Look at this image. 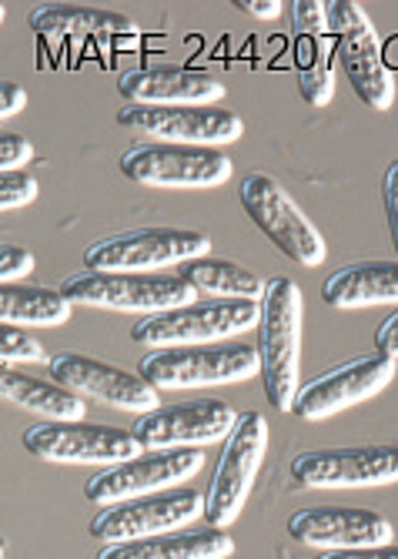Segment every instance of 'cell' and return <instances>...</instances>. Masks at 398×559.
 Returning <instances> with one entry per match:
<instances>
[{"label": "cell", "instance_id": "cell-8", "mask_svg": "<svg viewBox=\"0 0 398 559\" xmlns=\"http://www.w3.org/2000/svg\"><path fill=\"white\" fill-rule=\"evenodd\" d=\"M61 292L71 301L94 305V309L141 312L144 319L197 301V288L188 285L181 275H118V272H91V269L68 275Z\"/></svg>", "mask_w": 398, "mask_h": 559}, {"label": "cell", "instance_id": "cell-19", "mask_svg": "<svg viewBox=\"0 0 398 559\" xmlns=\"http://www.w3.org/2000/svg\"><path fill=\"white\" fill-rule=\"evenodd\" d=\"M291 8V55L298 74V94L312 108H325L335 97V34L328 24V4L322 0H294Z\"/></svg>", "mask_w": 398, "mask_h": 559}, {"label": "cell", "instance_id": "cell-5", "mask_svg": "<svg viewBox=\"0 0 398 559\" xmlns=\"http://www.w3.org/2000/svg\"><path fill=\"white\" fill-rule=\"evenodd\" d=\"M268 452V419L255 409L238 416L234 432L225 439L221 460L212 473L208 492H205V523L212 530H228L252 496V486L262 473Z\"/></svg>", "mask_w": 398, "mask_h": 559}, {"label": "cell", "instance_id": "cell-3", "mask_svg": "<svg viewBox=\"0 0 398 559\" xmlns=\"http://www.w3.org/2000/svg\"><path fill=\"white\" fill-rule=\"evenodd\" d=\"M137 376L155 389H197V385H238L262 376L258 348L248 342H215L158 348L141 355Z\"/></svg>", "mask_w": 398, "mask_h": 559}, {"label": "cell", "instance_id": "cell-22", "mask_svg": "<svg viewBox=\"0 0 398 559\" xmlns=\"http://www.w3.org/2000/svg\"><path fill=\"white\" fill-rule=\"evenodd\" d=\"M234 552V539L225 530H181L141 543L101 546L94 559H228Z\"/></svg>", "mask_w": 398, "mask_h": 559}, {"label": "cell", "instance_id": "cell-32", "mask_svg": "<svg viewBox=\"0 0 398 559\" xmlns=\"http://www.w3.org/2000/svg\"><path fill=\"white\" fill-rule=\"evenodd\" d=\"M27 108V91L14 81L0 84V118H14Z\"/></svg>", "mask_w": 398, "mask_h": 559}, {"label": "cell", "instance_id": "cell-9", "mask_svg": "<svg viewBox=\"0 0 398 559\" xmlns=\"http://www.w3.org/2000/svg\"><path fill=\"white\" fill-rule=\"evenodd\" d=\"M124 178L144 185V188H178V191H197V188H218L231 178L234 165L218 147H191V144H161L144 141L134 144L121 155Z\"/></svg>", "mask_w": 398, "mask_h": 559}, {"label": "cell", "instance_id": "cell-13", "mask_svg": "<svg viewBox=\"0 0 398 559\" xmlns=\"http://www.w3.org/2000/svg\"><path fill=\"white\" fill-rule=\"evenodd\" d=\"M118 124L161 144H191V147H221V144L241 141L244 134V121L221 105H208V108L202 105H174V108L124 105L118 111Z\"/></svg>", "mask_w": 398, "mask_h": 559}, {"label": "cell", "instance_id": "cell-17", "mask_svg": "<svg viewBox=\"0 0 398 559\" xmlns=\"http://www.w3.org/2000/svg\"><path fill=\"white\" fill-rule=\"evenodd\" d=\"M47 372H51V382L77 392L81 399L105 402L111 409L141 413V416L161 409V395L155 385H147L141 376H131L108 362H97L91 355L58 352L51 355V362H47Z\"/></svg>", "mask_w": 398, "mask_h": 559}, {"label": "cell", "instance_id": "cell-6", "mask_svg": "<svg viewBox=\"0 0 398 559\" xmlns=\"http://www.w3.org/2000/svg\"><path fill=\"white\" fill-rule=\"evenodd\" d=\"M241 209L248 212L268 241L281 251L285 259L305 265V269H318L328 255V245L322 238V231L309 222V215L291 201V194L265 171H252L241 181Z\"/></svg>", "mask_w": 398, "mask_h": 559}, {"label": "cell", "instance_id": "cell-20", "mask_svg": "<svg viewBox=\"0 0 398 559\" xmlns=\"http://www.w3.org/2000/svg\"><path fill=\"white\" fill-rule=\"evenodd\" d=\"M118 94L128 105H155V108H174V105H218L228 94L225 81L212 71L197 68H171V64H152L134 68L118 78Z\"/></svg>", "mask_w": 398, "mask_h": 559}, {"label": "cell", "instance_id": "cell-26", "mask_svg": "<svg viewBox=\"0 0 398 559\" xmlns=\"http://www.w3.org/2000/svg\"><path fill=\"white\" fill-rule=\"evenodd\" d=\"M178 275L212 298H238V301H258L262 305L265 288H268V282L262 275L248 272L234 262H225V259H194V262L181 265Z\"/></svg>", "mask_w": 398, "mask_h": 559}, {"label": "cell", "instance_id": "cell-34", "mask_svg": "<svg viewBox=\"0 0 398 559\" xmlns=\"http://www.w3.org/2000/svg\"><path fill=\"white\" fill-rule=\"evenodd\" d=\"M318 559H398V546H372V549H348V552H322Z\"/></svg>", "mask_w": 398, "mask_h": 559}, {"label": "cell", "instance_id": "cell-25", "mask_svg": "<svg viewBox=\"0 0 398 559\" xmlns=\"http://www.w3.org/2000/svg\"><path fill=\"white\" fill-rule=\"evenodd\" d=\"M27 24L44 37H111V34H137V24L114 11H91V8H64L47 4L37 8Z\"/></svg>", "mask_w": 398, "mask_h": 559}, {"label": "cell", "instance_id": "cell-14", "mask_svg": "<svg viewBox=\"0 0 398 559\" xmlns=\"http://www.w3.org/2000/svg\"><path fill=\"white\" fill-rule=\"evenodd\" d=\"M395 372H398V362L382 352L355 355V359H348V362L315 376L312 382L298 389L291 413L305 423L331 419L345 409H352V405L378 395L395 379Z\"/></svg>", "mask_w": 398, "mask_h": 559}, {"label": "cell", "instance_id": "cell-1", "mask_svg": "<svg viewBox=\"0 0 398 559\" xmlns=\"http://www.w3.org/2000/svg\"><path fill=\"white\" fill-rule=\"evenodd\" d=\"M302 332H305V298L291 278H268L258 322V359L265 395L278 413H291L294 395L302 389Z\"/></svg>", "mask_w": 398, "mask_h": 559}, {"label": "cell", "instance_id": "cell-31", "mask_svg": "<svg viewBox=\"0 0 398 559\" xmlns=\"http://www.w3.org/2000/svg\"><path fill=\"white\" fill-rule=\"evenodd\" d=\"M382 201H385L388 235H391V245H395V251H398V158L385 168V178H382Z\"/></svg>", "mask_w": 398, "mask_h": 559}, {"label": "cell", "instance_id": "cell-28", "mask_svg": "<svg viewBox=\"0 0 398 559\" xmlns=\"http://www.w3.org/2000/svg\"><path fill=\"white\" fill-rule=\"evenodd\" d=\"M40 194V185L27 171H0V209H24Z\"/></svg>", "mask_w": 398, "mask_h": 559}, {"label": "cell", "instance_id": "cell-30", "mask_svg": "<svg viewBox=\"0 0 398 559\" xmlns=\"http://www.w3.org/2000/svg\"><path fill=\"white\" fill-rule=\"evenodd\" d=\"M37 265L34 251L21 248V245H4L0 248V278H4V285H14L17 278L31 275Z\"/></svg>", "mask_w": 398, "mask_h": 559}, {"label": "cell", "instance_id": "cell-29", "mask_svg": "<svg viewBox=\"0 0 398 559\" xmlns=\"http://www.w3.org/2000/svg\"><path fill=\"white\" fill-rule=\"evenodd\" d=\"M37 158V147L24 134H0V171H21Z\"/></svg>", "mask_w": 398, "mask_h": 559}, {"label": "cell", "instance_id": "cell-33", "mask_svg": "<svg viewBox=\"0 0 398 559\" xmlns=\"http://www.w3.org/2000/svg\"><path fill=\"white\" fill-rule=\"evenodd\" d=\"M375 348L388 359H398V312H391L378 329H375Z\"/></svg>", "mask_w": 398, "mask_h": 559}, {"label": "cell", "instance_id": "cell-21", "mask_svg": "<svg viewBox=\"0 0 398 559\" xmlns=\"http://www.w3.org/2000/svg\"><path fill=\"white\" fill-rule=\"evenodd\" d=\"M322 301L331 309H372L398 301V262L369 259L331 272L322 285Z\"/></svg>", "mask_w": 398, "mask_h": 559}, {"label": "cell", "instance_id": "cell-4", "mask_svg": "<svg viewBox=\"0 0 398 559\" xmlns=\"http://www.w3.org/2000/svg\"><path fill=\"white\" fill-rule=\"evenodd\" d=\"M262 305L258 301H238V298H212V301H191L181 309L147 316L134 322L131 338L147 352L158 348H184V345H215L228 342L248 329H258Z\"/></svg>", "mask_w": 398, "mask_h": 559}, {"label": "cell", "instance_id": "cell-16", "mask_svg": "<svg viewBox=\"0 0 398 559\" xmlns=\"http://www.w3.org/2000/svg\"><path fill=\"white\" fill-rule=\"evenodd\" d=\"M291 476L305 489H378L398 483V445L309 449L294 455Z\"/></svg>", "mask_w": 398, "mask_h": 559}, {"label": "cell", "instance_id": "cell-18", "mask_svg": "<svg viewBox=\"0 0 398 559\" xmlns=\"http://www.w3.org/2000/svg\"><path fill=\"white\" fill-rule=\"evenodd\" d=\"M288 536L325 552H348L391 546L395 526L382 513L359 510V506H309L288 516Z\"/></svg>", "mask_w": 398, "mask_h": 559}, {"label": "cell", "instance_id": "cell-15", "mask_svg": "<svg viewBox=\"0 0 398 559\" xmlns=\"http://www.w3.org/2000/svg\"><path fill=\"white\" fill-rule=\"evenodd\" d=\"M238 409L225 399H188L178 405H161L134 423V439L144 445V452L161 449H202L212 442H221L238 426Z\"/></svg>", "mask_w": 398, "mask_h": 559}, {"label": "cell", "instance_id": "cell-11", "mask_svg": "<svg viewBox=\"0 0 398 559\" xmlns=\"http://www.w3.org/2000/svg\"><path fill=\"white\" fill-rule=\"evenodd\" d=\"M24 449L58 466H121L144 452L134 432L105 423H37L24 432Z\"/></svg>", "mask_w": 398, "mask_h": 559}, {"label": "cell", "instance_id": "cell-27", "mask_svg": "<svg viewBox=\"0 0 398 559\" xmlns=\"http://www.w3.org/2000/svg\"><path fill=\"white\" fill-rule=\"evenodd\" d=\"M0 359H4L8 369L14 362H51V359H47L44 345L37 342V335H31L24 329H14V325L0 329Z\"/></svg>", "mask_w": 398, "mask_h": 559}, {"label": "cell", "instance_id": "cell-2", "mask_svg": "<svg viewBox=\"0 0 398 559\" xmlns=\"http://www.w3.org/2000/svg\"><path fill=\"white\" fill-rule=\"evenodd\" d=\"M212 235L194 228H131L108 238H97L84 251L91 272L118 275H158L165 269H181L194 259H208Z\"/></svg>", "mask_w": 398, "mask_h": 559}, {"label": "cell", "instance_id": "cell-24", "mask_svg": "<svg viewBox=\"0 0 398 559\" xmlns=\"http://www.w3.org/2000/svg\"><path fill=\"white\" fill-rule=\"evenodd\" d=\"M74 312V301L64 292L44 285H4L0 288V322L4 325H31V329H55L64 325Z\"/></svg>", "mask_w": 398, "mask_h": 559}, {"label": "cell", "instance_id": "cell-7", "mask_svg": "<svg viewBox=\"0 0 398 559\" xmlns=\"http://www.w3.org/2000/svg\"><path fill=\"white\" fill-rule=\"evenodd\" d=\"M328 24L338 44L335 58L341 61L345 78L352 81L355 94L372 111H388L395 105V74L385 64L382 37L372 17L359 4H352V0H331Z\"/></svg>", "mask_w": 398, "mask_h": 559}, {"label": "cell", "instance_id": "cell-12", "mask_svg": "<svg viewBox=\"0 0 398 559\" xmlns=\"http://www.w3.org/2000/svg\"><path fill=\"white\" fill-rule=\"evenodd\" d=\"M205 466L202 449H161V452H141L137 460L111 466L105 473H97L84 483L87 502L101 506H118L131 502L141 496H158L184 486L191 476H197Z\"/></svg>", "mask_w": 398, "mask_h": 559}, {"label": "cell", "instance_id": "cell-10", "mask_svg": "<svg viewBox=\"0 0 398 559\" xmlns=\"http://www.w3.org/2000/svg\"><path fill=\"white\" fill-rule=\"evenodd\" d=\"M194 520H205V492L171 489V492L108 506V510H101L91 520L87 533L97 543L118 546V543H141V539L181 533Z\"/></svg>", "mask_w": 398, "mask_h": 559}, {"label": "cell", "instance_id": "cell-23", "mask_svg": "<svg viewBox=\"0 0 398 559\" xmlns=\"http://www.w3.org/2000/svg\"><path fill=\"white\" fill-rule=\"evenodd\" d=\"M0 392H4V399L11 405L40 416L44 423H84L87 402L58 382H40V379L24 376V372L4 369L0 372Z\"/></svg>", "mask_w": 398, "mask_h": 559}, {"label": "cell", "instance_id": "cell-35", "mask_svg": "<svg viewBox=\"0 0 398 559\" xmlns=\"http://www.w3.org/2000/svg\"><path fill=\"white\" fill-rule=\"evenodd\" d=\"M234 8L252 17H262V21H275L285 4H278V0H234Z\"/></svg>", "mask_w": 398, "mask_h": 559}]
</instances>
